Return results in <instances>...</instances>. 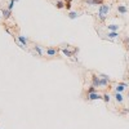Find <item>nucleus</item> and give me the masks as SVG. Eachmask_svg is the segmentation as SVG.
<instances>
[{
	"mask_svg": "<svg viewBox=\"0 0 129 129\" xmlns=\"http://www.w3.org/2000/svg\"><path fill=\"white\" fill-rule=\"evenodd\" d=\"M110 10H111V7H110V5H106V4L99 5V9H98V18H99L101 21H105Z\"/></svg>",
	"mask_w": 129,
	"mask_h": 129,
	"instance_id": "1",
	"label": "nucleus"
},
{
	"mask_svg": "<svg viewBox=\"0 0 129 129\" xmlns=\"http://www.w3.org/2000/svg\"><path fill=\"white\" fill-rule=\"evenodd\" d=\"M87 98L89 101H99V99L103 98V96H102V94H99L98 92H96V93H87Z\"/></svg>",
	"mask_w": 129,
	"mask_h": 129,
	"instance_id": "2",
	"label": "nucleus"
},
{
	"mask_svg": "<svg viewBox=\"0 0 129 129\" xmlns=\"http://www.w3.org/2000/svg\"><path fill=\"white\" fill-rule=\"evenodd\" d=\"M101 87H107L108 83H110V77L108 75H105V74H101Z\"/></svg>",
	"mask_w": 129,
	"mask_h": 129,
	"instance_id": "3",
	"label": "nucleus"
},
{
	"mask_svg": "<svg viewBox=\"0 0 129 129\" xmlns=\"http://www.w3.org/2000/svg\"><path fill=\"white\" fill-rule=\"evenodd\" d=\"M92 85L96 88L101 87V77L98 75H92Z\"/></svg>",
	"mask_w": 129,
	"mask_h": 129,
	"instance_id": "4",
	"label": "nucleus"
},
{
	"mask_svg": "<svg viewBox=\"0 0 129 129\" xmlns=\"http://www.w3.org/2000/svg\"><path fill=\"white\" fill-rule=\"evenodd\" d=\"M127 87H128L127 83H120V84H118V85L115 87L116 93H123V92H124V89H125Z\"/></svg>",
	"mask_w": 129,
	"mask_h": 129,
	"instance_id": "5",
	"label": "nucleus"
},
{
	"mask_svg": "<svg viewBox=\"0 0 129 129\" xmlns=\"http://www.w3.org/2000/svg\"><path fill=\"white\" fill-rule=\"evenodd\" d=\"M76 50L77 49H75V50H72V52H71V50H68V49H66V48H62L61 52H62V54H63L65 57H72V56H74V53L76 52Z\"/></svg>",
	"mask_w": 129,
	"mask_h": 129,
	"instance_id": "6",
	"label": "nucleus"
},
{
	"mask_svg": "<svg viewBox=\"0 0 129 129\" xmlns=\"http://www.w3.org/2000/svg\"><path fill=\"white\" fill-rule=\"evenodd\" d=\"M17 40H18V41H20L23 46H27V44H29V39H27V37H25L23 35H18V36H17Z\"/></svg>",
	"mask_w": 129,
	"mask_h": 129,
	"instance_id": "7",
	"label": "nucleus"
},
{
	"mask_svg": "<svg viewBox=\"0 0 129 129\" xmlns=\"http://www.w3.org/2000/svg\"><path fill=\"white\" fill-rule=\"evenodd\" d=\"M45 53H46V56H49V57H54V56L58 53V50L54 49V48H48L45 50Z\"/></svg>",
	"mask_w": 129,
	"mask_h": 129,
	"instance_id": "8",
	"label": "nucleus"
},
{
	"mask_svg": "<svg viewBox=\"0 0 129 129\" xmlns=\"http://www.w3.org/2000/svg\"><path fill=\"white\" fill-rule=\"evenodd\" d=\"M1 14H3V17H4V20H8V18H10V15H12V12L9 10V9H1Z\"/></svg>",
	"mask_w": 129,
	"mask_h": 129,
	"instance_id": "9",
	"label": "nucleus"
},
{
	"mask_svg": "<svg viewBox=\"0 0 129 129\" xmlns=\"http://www.w3.org/2000/svg\"><path fill=\"white\" fill-rule=\"evenodd\" d=\"M34 50L37 53V56H43V54H44V50H43V48L39 45V44H35V46H34Z\"/></svg>",
	"mask_w": 129,
	"mask_h": 129,
	"instance_id": "10",
	"label": "nucleus"
},
{
	"mask_svg": "<svg viewBox=\"0 0 129 129\" xmlns=\"http://www.w3.org/2000/svg\"><path fill=\"white\" fill-rule=\"evenodd\" d=\"M87 3L89 5H102L103 0H87Z\"/></svg>",
	"mask_w": 129,
	"mask_h": 129,
	"instance_id": "11",
	"label": "nucleus"
},
{
	"mask_svg": "<svg viewBox=\"0 0 129 129\" xmlns=\"http://www.w3.org/2000/svg\"><path fill=\"white\" fill-rule=\"evenodd\" d=\"M107 36H108V39H116V37L119 36V31H108V34H107Z\"/></svg>",
	"mask_w": 129,
	"mask_h": 129,
	"instance_id": "12",
	"label": "nucleus"
},
{
	"mask_svg": "<svg viewBox=\"0 0 129 129\" xmlns=\"http://www.w3.org/2000/svg\"><path fill=\"white\" fill-rule=\"evenodd\" d=\"M118 12L120 14H125L128 12V9H127V7L125 5H118Z\"/></svg>",
	"mask_w": 129,
	"mask_h": 129,
	"instance_id": "13",
	"label": "nucleus"
},
{
	"mask_svg": "<svg viewBox=\"0 0 129 129\" xmlns=\"http://www.w3.org/2000/svg\"><path fill=\"white\" fill-rule=\"evenodd\" d=\"M107 30H108V31H119V25H115V23L108 25V26H107Z\"/></svg>",
	"mask_w": 129,
	"mask_h": 129,
	"instance_id": "14",
	"label": "nucleus"
},
{
	"mask_svg": "<svg viewBox=\"0 0 129 129\" xmlns=\"http://www.w3.org/2000/svg\"><path fill=\"white\" fill-rule=\"evenodd\" d=\"M115 99H116V102H118V103H121L123 99H124V97H123L121 93H115Z\"/></svg>",
	"mask_w": 129,
	"mask_h": 129,
	"instance_id": "15",
	"label": "nucleus"
},
{
	"mask_svg": "<svg viewBox=\"0 0 129 129\" xmlns=\"http://www.w3.org/2000/svg\"><path fill=\"white\" fill-rule=\"evenodd\" d=\"M79 15L80 14L77 13V12H70V13H68V18H70V20H76Z\"/></svg>",
	"mask_w": 129,
	"mask_h": 129,
	"instance_id": "16",
	"label": "nucleus"
},
{
	"mask_svg": "<svg viewBox=\"0 0 129 129\" xmlns=\"http://www.w3.org/2000/svg\"><path fill=\"white\" fill-rule=\"evenodd\" d=\"M56 7H57V9H63V8H65V1H62V0H58V1L56 3Z\"/></svg>",
	"mask_w": 129,
	"mask_h": 129,
	"instance_id": "17",
	"label": "nucleus"
},
{
	"mask_svg": "<svg viewBox=\"0 0 129 129\" xmlns=\"http://www.w3.org/2000/svg\"><path fill=\"white\" fill-rule=\"evenodd\" d=\"M102 99L105 101L106 103H108V102H110V99H111V98H110V94H107V93L103 94V98H102Z\"/></svg>",
	"mask_w": 129,
	"mask_h": 129,
	"instance_id": "18",
	"label": "nucleus"
},
{
	"mask_svg": "<svg viewBox=\"0 0 129 129\" xmlns=\"http://www.w3.org/2000/svg\"><path fill=\"white\" fill-rule=\"evenodd\" d=\"M97 92V89H96V87H93V85H90L89 88H88V93H96Z\"/></svg>",
	"mask_w": 129,
	"mask_h": 129,
	"instance_id": "19",
	"label": "nucleus"
},
{
	"mask_svg": "<svg viewBox=\"0 0 129 129\" xmlns=\"http://www.w3.org/2000/svg\"><path fill=\"white\" fill-rule=\"evenodd\" d=\"M14 0H10V1H9V4H8V9H9V10H10L12 12V9H13V7H14Z\"/></svg>",
	"mask_w": 129,
	"mask_h": 129,
	"instance_id": "20",
	"label": "nucleus"
},
{
	"mask_svg": "<svg viewBox=\"0 0 129 129\" xmlns=\"http://www.w3.org/2000/svg\"><path fill=\"white\" fill-rule=\"evenodd\" d=\"M65 8L67 9V10H70L71 9V1H65Z\"/></svg>",
	"mask_w": 129,
	"mask_h": 129,
	"instance_id": "21",
	"label": "nucleus"
},
{
	"mask_svg": "<svg viewBox=\"0 0 129 129\" xmlns=\"http://www.w3.org/2000/svg\"><path fill=\"white\" fill-rule=\"evenodd\" d=\"M124 112L125 114H129V108H124Z\"/></svg>",
	"mask_w": 129,
	"mask_h": 129,
	"instance_id": "22",
	"label": "nucleus"
},
{
	"mask_svg": "<svg viewBox=\"0 0 129 129\" xmlns=\"http://www.w3.org/2000/svg\"><path fill=\"white\" fill-rule=\"evenodd\" d=\"M127 43H128V50H129V39H127Z\"/></svg>",
	"mask_w": 129,
	"mask_h": 129,
	"instance_id": "23",
	"label": "nucleus"
},
{
	"mask_svg": "<svg viewBox=\"0 0 129 129\" xmlns=\"http://www.w3.org/2000/svg\"><path fill=\"white\" fill-rule=\"evenodd\" d=\"M14 1H15V3H18V1H20V0H14Z\"/></svg>",
	"mask_w": 129,
	"mask_h": 129,
	"instance_id": "24",
	"label": "nucleus"
},
{
	"mask_svg": "<svg viewBox=\"0 0 129 129\" xmlns=\"http://www.w3.org/2000/svg\"><path fill=\"white\" fill-rule=\"evenodd\" d=\"M65 1H71V0H65Z\"/></svg>",
	"mask_w": 129,
	"mask_h": 129,
	"instance_id": "25",
	"label": "nucleus"
},
{
	"mask_svg": "<svg viewBox=\"0 0 129 129\" xmlns=\"http://www.w3.org/2000/svg\"><path fill=\"white\" fill-rule=\"evenodd\" d=\"M128 98H129V93H128Z\"/></svg>",
	"mask_w": 129,
	"mask_h": 129,
	"instance_id": "26",
	"label": "nucleus"
}]
</instances>
